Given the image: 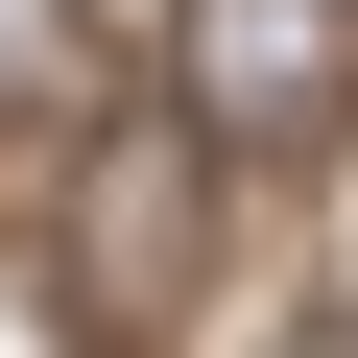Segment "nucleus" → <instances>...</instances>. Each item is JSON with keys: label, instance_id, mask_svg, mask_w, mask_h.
<instances>
[{"label": "nucleus", "instance_id": "obj_1", "mask_svg": "<svg viewBox=\"0 0 358 358\" xmlns=\"http://www.w3.org/2000/svg\"><path fill=\"white\" fill-rule=\"evenodd\" d=\"M167 263H192V143H167V120H143V143H96V287L143 310Z\"/></svg>", "mask_w": 358, "mask_h": 358}]
</instances>
